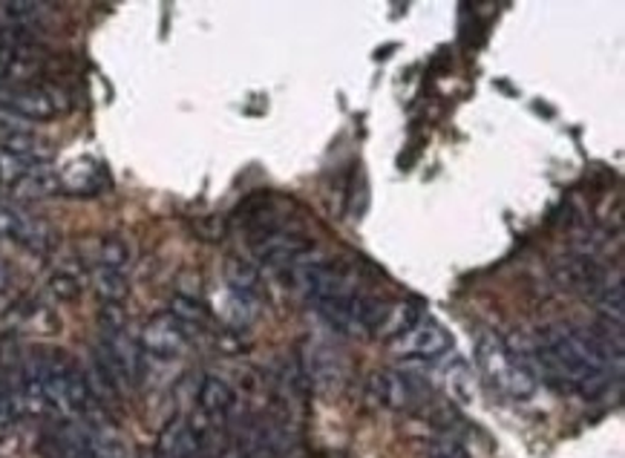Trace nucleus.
<instances>
[{
    "instance_id": "20",
    "label": "nucleus",
    "mask_w": 625,
    "mask_h": 458,
    "mask_svg": "<svg viewBox=\"0 0 625 458\" xmlns=\"http://www.w3.org/2000/svg\"><path fill=\"white\" fill-rule=\"evenodd\" d=\"M50 291L58 300H76L81 295V282L70 271H58V275L50 277Z\"/></svg>"
},
{
    "instance_id": "23",
    "label": "nucleus",
    "mask_w": 625,
    "mask_h": 458,
    "mask_svg": "<svg viewBox=\"0 0 625 458\" xmlns=\"http://www.w3.org/2000/svg\"><path fill=\"white\" fill-rule=\"evenodd\" d=\"M429 458H467V452L458 450V447H453V445H447V447H438V450L433 452Z\"/></svg>"
},
{
    "instance_id": "12",
    "label": "nucleus",
    "mask_w": 625,
    "mask_h": 458,
    "mask_svg": "<svg viewBox=\"0 0 625 458\" xmlns=\"http://www.w3.org/2000/svg\"><path fill=\"white\" fill-rule=\"evenodd\" d=\"M369 395L378 401V407L387 409H409L415 404V387L393 369H380L369 378Z\"/></svg>"
},
{
    "instance_id": "7",
    "label": "nucleus",
    "mask_w": 625,
    "mask_h": 458,
    "mask_svg": "<svg viewBox=\"0 0 625 458\" xmlns=\"http://www.w3.org/2000/svg\"><path fill=\"white\" fill-rule=\"evenodd\" d=\"M0 233H3L7 240L23 246L27 251H36V255H47L52 248L50 226H47L43 219L23 211L21 205L0 202Z\"/></svg>"
},
{
    "instance_id": "11",
    "label": "nucleus",
    "mask_w": 625,
    "mask_h": 458,
    "mask_svg": "<svg viewBox=\"0 0 625 458\" xmlns=\"http://www.w3.org/2000/svg\"><path fill=\"white\" fill-rule=\"evenodd\" d=\"M554 277L563 289L583 297H597L605 289V271L585 255H568L554 266Z\"/></svg>"
},
{
    "instance_id": "3",
    "label": "nucleus",
    "mask_w": 625,
    "mask_h": 458,
    "mask_svg": "<svg viewBox=\"0 0 625 458\" xmlns=\"http://www.w3.org/2000/svg\"><path fill=\"white\" fill-rule=\"evenodd\" d=\"M476 367L478 372L485 375L487 384L493 389H499L507 398L516 401H527L536 395V378L527 369L525 360L513 352L510 346L493 335V331H482L476 340Z\"/></svg>"
},
{
    "instance_id": "22",
    "label": "nucleus",
    "mask_w": 625,
    "mask_h": 458,
    "mask_svg": "<svg viewBox=\"0 0 625 458\" xmlns=\"http://www.w3.org/2000/svg\"><path fill=\"white\" fill-rule=\"evenodd\" d=\"M9 289H12V268L0 260V295H7Z\"/></svg>"
},
{
    "instance_id": "4",
    "label": "nucleus",
    "mask_w": 625,
    "mask_h": 458,
    "mask_svg": "<svg viewBox=\"0 0 625 458\" xmlns=\"http://www.w3.org/2000/svg\"><path fill=\"white\" fill-rule=\"evenodd\" d=\"M311 309L320 315L324 323L340 335H351V338H366L373 331L384 329V323L393 315V303L380 300V297H338V300H320V303H309Z\"/></svg>"
},
{
    "instance_id": "19",
    "label": "nucleus",
    "mask_w": 625,
    "mask_h": 458,
    "mask_svg": "<svg viewBox=\"0 0 625 458\" xmlns=\"http://www.w3.org/2000/svg\"><path fill=\"white\" fill-rule=\"evenodd\" d=\"M597 303H599V311H603L605 318L614 320L617 326L623 323V289H619V286L599 291Z\"/></svg>"
},
{
    "instance_id": "8",
    "label": "nucleus",
    "mask_w": 625,
    "mask_h": 458,
    "mask_svg": "<svg viewBox=\"0 0 625 458\" xmlns=\"http://www.w3.org/2000/svg\"><path fill=\"white\" fill-rule=\"evenodd\" d=\"M139 346L141 352L150 355V358H159V360L182 358L185 349H188V329H185L170 311H162V315H153V318L145 323Z\"/></svg>"
},
{
    "instance_id": "15",
    "label": "nucleus",
    "mask_w": 625,
    "mask_h": 458,
    "mask_svg": "<svg viewBox=\"0 0 625 458\" xmlns=\"http://www.w3.org/2000/svg\"><path fill=\"white\" fill-rule=\"evenodd\" d=\"M92 289L96 295L105 300V306H121L130 295V282H127L125 271H116V268H105V266H96L92 268Z\"/></svg>"
},
{
    "instance_id": "10",
    "label": "nucleus",
    "mask_w": 625,
    "mask_h": 458,
    "mask_svg": "<svg viewBox=\"0 0 625 458\" xmlns=\"http://www.w3.org/2000/svg\"><path fill=\"white\" fill-rule=\"evenodd\" d=\"M208 456V432L185 416L170 418L156 441V458H205Z\"/></svg>"
},
{
    "instance_id": "14",
    "label": "nucleus",
    "mask_w": 625,
    "mask_h": 458,
    "mask_svg": "<svg viewBox=\"0 0 625 458\" xmlns=\"http://www.w3.org/2000/svg\"><path fill=\"white\" fill-rule=\"evenodd\" d=\"M61 191V177H58L56 170H50L47 165H38V168H29L18 182L12 185V193L23 202L29 199H41V197H50V193Z\"/></svg>"
},
{
    "instance_id": "18",
    "label": "nucleus",
    "mask_w": 625,
    "mask_h": 458,
    "mask_svg": "<svg viewBox=\"0 0 625 458\" xmlns=\"http://www.w3.org/2000/svg\"><path fill=\"white\" fill-rule=\"evenodd\" d=\"M170 315L182 326H205L211 320V311L199 303L197 297L190 295H173L170 297Z\"/></svg>"
},
{
    "instance_id": "13",
    "label": "nucleus",
    "mask_w": 625,
    "mask_h": 458,
    "mask_svg": "<svg viewBox=\"0 0 625 458\" xmlns=\"http://www.w3.org/2000/svg\"><path fill=\"white\" fill-rule=\"evenodd\" d=\"M197 404L199 409H202V416L217 418L219 421V418H226L234 409V404H237V392H234V387L226 381V378H219V375H205L202 384H199Z\"/></svg>"
},
{
    "instance_id": "2",
    "label": "nucleus",
    "mask_w": 625,
    "mask_h": 458,
    "mask_svg": "<svg viewBox=\"0 0 625 458\" xmlns=\"http://www.w3.org/2000/svg\"><path fill=\"white\" fill-rule=\"evenodd\" d=\"M536 358L556 384L585 398H597L612 378V346L579 326H548L539 331Z\"/></svg>"
},
{
    "instance_id": "17",
    "label": "nucleus",
    "mask_w": 625,
    "mask_h": 458,
    "mask_svg": "<svg viewBox=\"0 0 625 458\" xmlns=\"http://www.w3.org/2000/svg\"><path fill=\"white\" fill-rule=\"evenodd\" d=\"M130 262H133V248H130V242H127L125 237H116V233H110V237H101L99 266L125 271Z\"/></svg>"
},
{
    "instance_id": "21",
    "label": "nucleus",
    "mask_w": 625,
    "mask_h": 458,
    "mask_svg": "<svg viewBox=\"0 0 625 458\" xmlns=\"http://www.w3.org/2000/svg\"><path fill=\"white\" fill-rule=\"evenodd\" d=\"M23 407H21V398H18V392L14 389H0V427H9V424L14 421V418L21 416Z\"/></svg>"
},
{
    "instance_id": "5",
    "label": "nucleus",
    "mask_w": 625,
    "mask_h": 458,
    "mask_svg": "<svg viewBox=\"0 0 625 458\" xmlns=\"http://www.w3.org/2000/svg\"><path fill=\"white\" fill-rule=\"evenodd\" d=\"M67 107L70 104L63 99V92L41 81L0 87V113L18 116V119L52 121L67 113Z\"/></svg>"
},
{
    "instance_id": "6",
    "label": "nucleus",
    "mask_w": 625,
    "mask_h": 458,
    "mask_svg": "<svg viewBox=\"0 0 625 458\" xmlns=\"http://www.w3.org/2000/svg\"><path fill=\"white\" fill-rule=\"evenodd\" d=\"M311 240L300 231H288V228H260V231L251 233V251L254 257L262 262V266L271 268H286L295 266L306 251H311Z\"/></svg>"
},
{
    "instance_id": "9",
    "label": "nucleus",
    "mask_w": 625,
    "mask_h": 458,
    "mask_svg": "<svg viewBox=\"0 0 625 458\" xmlns=\"http://www.w3.org/2000/svg\"><path fill=\"white\" fill-rule=\"evenodd\" d=\"M450 346V331L444 329L442 323H436L433 318H427V315H424L413 329H407L404 335L395 338V352L407 360H436L442 358Z\"/></svg>"
},
{
    "instance_id": "1",
    "label": "nucleus",
    "mask_w": 625,
    "mask_h": 458,
    "mask_svg": "<svg viewBox=\"0 0 625 458\" xmlns=\"http://www.w3.org/2000/svg\"><path fill=\"white\" fill-rule=\"evenodd\" d=\"M23 412L47 416L56 421H78L90 418L96 404L87 372L78 367V360L61 349H38L29 355L18 387Z\"/></svg>"
},
{
    "instance_id": "16",
    "label": "nucleus",
    "mask_w": 625,
    "mask_h": 458,
    "mask_svg": "<svg viewBox=\"0 0 625 458\" xmlns=\"http://www.w3.org/2000/svg\"><path fill=\"white\" fill-rule=\"evenodd\" d=\"M222 275H226V282L231 286L234 295L254 297V291L260 286V271L242 257H228L226 266H222Z\"/></svg>"
}]
</instances>
